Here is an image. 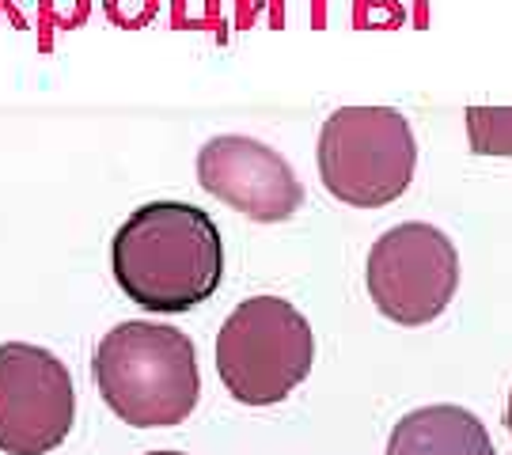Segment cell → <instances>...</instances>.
<instances>
[{
  "label": "cell",
  "mask_w": 512,
  "mask_h": 455,
  "mask_svg": "<svg viewBox=\"0 0 512 455\" xmlns=\"http://www.w3.org/2000/svg\"><path fill=\"white\" fill-rule=\"evenodd\" d=\"M198 182L258 224H281L304 205V186L289 160L255 137L224 133L198 152Z\"/></svg>",
  "instance_id": "obj_7"
},
{
  "label": "cell",
  "mask_w": 512,
  "mask_h": 455,
  "mask_svg": "<svg viewBox=\"0 0 512 455\" xmlns=\"http://www.w3.org/2000/svg\"><path fill=\"white\" fill-rule=\"evenodd\" d=\"M73 418V376L50 349L27 342L0 346V452H54L69 437Z\"/></svg>",
  "instance_id": "obj_6"
},
{
  "label": "cell",
  "mask_w": 512,
  "mask_h": 455,
  "mask_svg": "<svg viewBox=\"0 0 512 455\" xmlns=\"http://www.w3.org/2000/svg\"><path fill=\"white\" fill-rule=\"evenodd\" d=\"M418 164L414 129L395 107H338L319 133V175L338 201L380 209L403 198Z\"/></svg>",
  "instance_id": "obj_4"
},
{
  "label": "cell",
  "mask_w": 512,
  "mask_h": 455,
  "mask_svg": "<svg viewBox=\"0 0 512 455\" xmlns=\"http://www.w3.org/2000/svg\"><path fill=\"white\" fill-rule=\"evenodd\" d=\"M467 141L478 156L512 160V107H467Z\"/></svg>",
  "instance_id": "obj_9"
},
{
  "label": "cell",
  "mask_w": 512,
  "mask_h": 455,
  "mask_svg": "<svg viewBox=\"0 0 512 455\" xmlns=\"http://www.w3.org/2000/svg\"><path fill=\"white\" fill-rule=\"evenodd\" d=\"M505 425H509V433H512V395H509V410H505Z\"/></svg>",
  "instance_id": "obj_10"
},
{
  "label": "cell",
  "mask_w": 512,
  "mask_h": 455,
  "mask_svg": "<svg viewBox=\"0 0 512 455\" xmlns=\"http://www.w3.org/2000/svg\"><path fill=\"white\" fill-rule=\"evenodd\" d=\"M387 455H497L486 425L463 406L410 410L387 440Z\"/></svg>",
  "instance_id": "obj_8"
},
{
  "label": "cell",
  "mask_w": 512,
  "mask_h": 455,
  "mask_svg": "<svg viewBox=\"0 0 512 455\" xmlns=\"http://www.w3.org/2000/svg\"><path fill=\"white\" fill-rule=\"evenodd\" d=\"M99 395L133 429L183 425L202 391L198 353L183 330L160 323H118L95 349Z\"/></svg>",
  "instance_id": "obj_2"
},
{
  "label": "cell",
  "mask_w": 512,
  "mask_h": 455,
  "mask_svg": "<svg viewBox=\"0 0 512 455\" xmlns=\"http://www.w3.org/2000/svg\"><path fill=\"white\" fill-rule=\"evenodd\" d=\"M145 455H183V452H145Z\"/></svg>",
  "instance_id": "obj_11"
},
{
  "label": "cell",
  "mask_w": 512,
  "mask_h": 455,
  "mask_svg": "<svg viewBox=\"0 0 512 455\" xmlns=\"http://www.w3.org/2000/svg\"><path fill=\"white\" fill-rule=\"evenodd\" d=\"M365 281L380 315L399 327H425L456 296V243L433 224H399L372 243Z\"/></svg>",
  "instance_id": "obj_5"
},
{
  "label": "cell",
  "mask_w": 512,
  "mask_h": 455,
  "mask_svg": "<svg viewBox=\"0 0 512 455\" xmlns=\"http://www.w3.org/2000/svg\"><path fill=\"white\" fill-rule=\"evenodd\" d=\"M114 281L137 308L183 315L205 304L224 273L213 217L186 201H152L126 217L110 243Z\"/></svg>",
  "instance_id": "obj_1"
},
{
  "label": "cell",
  "mask_w": 512,
  "mask_h": 455,
  "mask_svg": "<svg viewBox=\"0 0 512 455\" xmlns=\"http://www.w3.org/2000/svg\"><path fill=\"white\" fill-rule=\"evenodd\" d=\"M315 357L308 319L281 296L243 300L217 334V372L243 406H274L304 383Z\"/></svg>",
  "instance_id": "obj_3"
}]
</instances>
